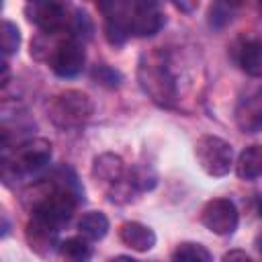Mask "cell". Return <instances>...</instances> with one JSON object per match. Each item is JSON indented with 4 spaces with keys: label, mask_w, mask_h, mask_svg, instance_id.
Instances as JSON below:
<instances>
[{
    "label": "cell",
    "mask_w": 262,
    "mask_h": 262,
    "mask_svg": "<svg viewBox=\"0 0 262 262\" xmlns=\"http://www.w3.org/2000/svg\"><path fill=\"white\" fill-rule=\"evenodd\" d=\"M104 37L111 45H123L129 37H154L164 25L166 16L158 2H104Z\"/></svg>",
    "instance_id": "cell-1"
},
{
    "label": "cell",
    "mask_w": 262,
    "mask_h": 262,
    "mask_svg": "<svg viewBox=\"0 0 262 262\" xmlns=\"http://www.w3.org/2000/svg\"><path fill=\"white\" fill-rule=\"evenodd\" d=\"M51 141L45 137H29L12 149H2V180L12 184L16 178L37 174L51 162Z\"/></svg>",
    "instance_id": "cell-2"
},
{
    "label": "cell",
    "mask_w": 262,
    "mask_h": 262,
    "mask_svg": "<svg viewBox=\"0 0 262 262\" xmlns=\"http://www.w3.org/2000/svg\"><path fill=\"white\" fill-rule=\"evenodd\" d=\"M137 82L143 94L158 106L170 108L176 102V80L160 51L145 53L137 66Z\"/></svg>",
    "instance_id": "cell-3"
},
{
    "label": "cell",
    "mask_w": 262,
    "mask_h": 262,
    "mask_svg": "<svg viewBox=\"0 0 262 262\" xmlns=\"http://www.w3.org/2000/svg\"><path fill=\"white\" fill-rule=\"evenodd\" d=\"M94 113L92 98L82 90H63L47 102L49 121L61 131H74L84 127Z\"/></svg>",
    "instance_id": "cell-4"
},
{
    "label": "cell",
    "mask_w": 262,
    "mask_h": 262,
    "mask_svg": "<svg viewBox=\"0 0 262 262\" xmlns=\"http://www.w3.org/2000/svg\"><path fill=\"white\" fill-rule=\"evenodd\" d=\"M194 158L201 170L213 178L229 174V170L235 166L233 147L217 135H201L194 143Z\"/></svg>",
    "instance_id": "cell-5"
},
{
    "label": "cell",
    "mask_w": 262,
    "mask_h": 262,
    "mask_svg": "<svg viewBox=\"0 0 262 262\" xmlns=\"http://www.w3.org/2000/svg\"><path fill=\"white\" fill-rule=\"evenodd\" d=\"M25 16L29 23H33L41 33L57 35V33H68L72 12L66 4L55 2V0H33L25 4Z\"/></svg>",
    "instance_id": "cell-6"
},
{
    "label": "cell",
    "mask_w": 262,
    "mask_h": 262,
    "mask_svg": "<svg viewBox=\"0 0 262 262\" xmlns=\"http://www.w3.org/2000/svg\"><path fill=\"white\" fill-rule=\"evenodd\" d=\"M47 63H49V68L53 70L55 76H59V78H76L78 74H82V70L86 66L84 43L74 39V37H70V35L63 37Z\"/></svg>",
    "instance_id": "cell-7"
},
{
    "label": "cell",
    "mask_w": 262,
    "mask_h": 262,
    "mask_svg": "<svg viewBox=\"0 0 262 262\" xmlns=\"http://www.w3.org/2000/svg\"><path fill=\"white\" fill-rule=\"evenodd\" d=\"M201 223L215 235H231L237 229L239 213L229 199H211L201 211Z\"/></svg>",
    "instance_id": "cell-8"
},
{
    "label": "cell",
    "mask_w": 262,
    "mask_h": 262,
    "mask_svg": "<svg viewBox=\"0 0 262 262\" xmlns=\"http://www.w3.org/2000/svg\"><path fill=\"white\" fill-rule=\"evenodd\" d=\"M127 172H129V168L125 166L123 158L117 154H111V151L96 156L92 162V178L104 188L106 194L113 192L115 188H119L127 180Z\"/></svg>",
    "instance_id": "cell-9"
},
{
    "label": "cell",
    "mask_w": 262,
    "mask_h": 262,
    "mask_svg": "<svg viewBox=\"0 0 262 262\" xmlns=\"http://www.w3.org/2000/svg\"><path fill=\"white\" fill-rule=\"evenodd\" d=\"M25 237L29 248L41 256V258H49L51 254H55L59 250V229L39 217H31V221L27 223L25 229Z\"/></svg>",
    "instance_id": "cell-10"
},
{
    "label": "cell",
    "mask_w": 262,
    "mask_h": 262,
    "mask_svg": "<svg viewBox=\"0 0 262 262\" xmlns=\"http://www.w3.org/2000/svg\"><path fill=\"white\" fill-rule=\"evenodd\" d=\"M235 125L242 133L262 131V86L242 96L233 111Z\"/></svg>",
    "instance_id": "cell-11"
},
{
    "label": "cell",
    "mask_w": 262,
    "mask_h": 262,
    "mask_svg": "<svg viewBox=\"0 0 262 262\" xmlns=\"http://www.w3.org/2000/svg\"><path fill=\"white\" fill-rule=\"evenodd\" d=\"M119 239L135 252H149L156 246L158 237L149 225L139 223V221H125L119 227Z\"/></svg>",
    "instance_id": "cell-12"
},
{
    "label": "cell",
    "mask_w": 262,
    "mask_h": 262,
    "mask_svg": "<svg viewBox=\"0 0 262 262\" xmlns=\"http://www.w3.org/2000/svg\"><path fill=\"white\" fill-rule=\"evenodd\" d=\"M237 66L252 78H262V41L244 39L235 51Z\"/></svg>",
    "instance_id": "cell-13"
},
{
    "label": "cell",
    "mask_w": 262,
    "mask_h": 262,
    "mask_svg": "<svg viewBox=\"0 0 262 262\" xmlns=\"http://www.w3.org/2000/svg\"><path fill=\"white\" fill-rule=\"evenodd\" d=\"M235 174L242 180H256L262 176V143L248 145L235 160Z\"/></svg>",
    "instance_id": "cell-14"
},
{
    "label": "cell",
    "mask_w": 262,
    "mask_h": 262,
    "mask_svg": "<svg viewBox=\"0 0 262 262\" xmlns=\"http://www.w3.org/2000/svg\"><path fill=\"white\" fill-rule=\"evenodd\" d=\"M61 262H90L92 258V242L86 239L84 235H74L68 237L59 244L57 250Z\"/></svg>",
    "instance_id": "cell-15"
},
{
    "label": "cell",
    "mask_w": 262,
    "mask_h": 262,
    "mask_svg": "<svg viewBox=\"0 0 262 262\" xmlns=\"http://www.w3.org/2000/svg\"><path fill=\"white\" fill-rule=\"evenodd\" d=\"M78 231L90 242H98L108 233V217L102 211H88L78 221Z\"/></svg>",
    "instance_id": "cell-16"
},
{
    "label": "cell",
    "mask_w": 262,
    "mask_h": 262,
    "mask_svg": "<svg viewBox=\"0 0 262 262\" xmlns=\"http://www.w3.org/2000/svg\"><path fill=\"white\" fill-rule=\"evenodd\" d=\"M172 262H213L211 252L196 242H182L172 254Z\"/></svg>",
    "instance_id": "cell-17"
},
{
    "label": "cell",
    "mask_w": 262,
    "mask_h": 262,
    "mask_svg": "<svg viewBox=\"0 0 262 262\" xmlns=\"http://www.w3.org/2000/svg\"><path fill=\"white\" fill-rule=\"evenodd\" d=\"M127 180H129L131 188L135 190V194L147 192V190H151V188L158 184L156 172H154L151 168H147V166H133V168H129Z\"/></svg>",
    "instance_id": "cell-18"
},
{
    "label": "cell",
    "mask_w": 262,
    "mask_h": 262,
    "mask_svg": "<svg viewBox=\"0 0 262 262\" xmlns=\"http://www.w3.org/2000/svg\"><path fill=\"white\" fill-rule=\"evenodd\" d=\"M0 47H2L4 59L8 55L16 53L18 47H20V29L12 20H8V18H4L2 27H0Z\"/></svg>",
    "instance_id": "cell-19"
},
{
    "label": "cell",
    "mask_w": 262,
    "mask_h": 262,
    "mask_svg": "<svg viewBox=\"0 0 262 262\" xmlns=\"http://www.w3.org/2000/svg\"><path fill=\"white\" fill-rule=\"evenodd\" d=\"M92 31H94V25H92L88 12L76 8V10L72 12V20H70V27H68V35L84 43L86 39L92 37Z\"/></svg>",
    "instance_id": "cell-20"
},
{
    "label": "cell",
    "mask_w": 262,
    "mask_h": 262,
    "mask_svg": "<svg viewBox=\"0 0 262 262\" xmlns=\"http://www.w3.org/2000/svg\"><path fill=\"white\" fill-rule=\"evenodd\" d=\"M92 80L104 88H119L123 82V76L115 68L106 66V63H98L92 68Z\"/></svg>",
    "instance_id": "cell-21"
},
{
    "label": "cell",
    "mask_w": 262,
    "mask_h": 262,
    "mask_svg": "<svg viewBox=\"0 0 262 262\" xmlns=\"http://www.w3.org/2000/svg\"><path fill=\"white\" fill-rule=\"evenodd\" d=\"M231 20V6L225 2H215L209 6V25L213 29H223Z\"/></svg>",
    "instance_id": "cell-22"
},
{
    "label": "cell",
    "mask_w": 262,
    "mask_h": 262,
    "mask_svg": "<svg viewBox=\"0 0 262 262\" xmlns=\"http://www.w3.org/2000/svg\"><path fill=\"white\" fill-rule=\"evenodd\" d=\"M221 262H252V258L244 250H229L223 254Z\"/></svg>",
    "instance_id": "cell-23"
},
{
    "label": "cell",
    "mask_w": 262,
    "mask_h": 262,
    "mask_svg": "<svg viewBox=\"0 0 262 262\" xmlns=\"http://www.w3.org/2000/svg\"><path fill=\"white\" fill-rule=\"evenodd\" d=\"M108 262H141V260H135V258H131V256H115V258H111Z\"/></svg>",
    "instance_id": "cell-24"
},
{
    "label": "cell",
    "mask_w": 262,
    "mask_h": 262,
    "mask_svg": "<svg viewBox=\"0 0 262 262\" xmlns=\"http://www.w3.org/2000/svg\"><path fill=\"white\" fill-rule=\"evenodd\" d=\"M174 6H176L178 10H190V8H196L199 4H182V2H180V4H174Z\"/></svg>",
    "instance_id": "cell-25"
},
{
    "label": "cell",
    "mask_w": 262,
    "mask_h": 262,
    "mask_svg": "<svg viewBox=\"0 0 262 262\" xmlns=\"http://www.w3.org/2000/svg\"><path fill=\"white\" fill-rule=\"evenodd\" d=\"M258 213H260V217H262V201H260V205H258Z\"/></svg>",
    "instance_id": "cell-26"
},
{
    "label": "cell",
    "mask_w": 262,
    "mask_h": 262,
    "mask_svg": "<svg viewBox=\"0 0 262 262\" xmlns=\"http://www.w3.org/2000/svg\"><path fill=\"white\" fill-rule=\"evenodd\" d=\"M260 8H262V4H260Z\"/></svg>",
    "instance_id": "cell-27"
}]
</instances>
